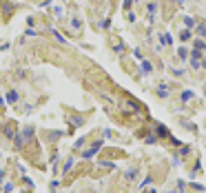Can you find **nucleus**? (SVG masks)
Listing matches in <instances>:
<instances>
[{"mask_svg":"<svg viewBox=\"0 0 206 193\" xmlns=\"http://www.w3.org/2000/svg\"><path fill=\"white\" fill-rule=\"evenodd\" d=\"M191 53H193V56H191V60H199V56H202V53H199V51H195V49L191 51Z\"/></svg>","mask_w":206,"mask_h":193,"instance_id":"obj_16","label":"nucleus"},{"mask_svg":"<svg viewBox=\"0 0 206 193\" xmlns=\"http://www.w3.org/2000/svg\"><path fill=\"white\" fill-rule=\"evenodd\" d=\"M5 133H7V138H11V140H13V135H16V124H13V122H9V124L5 126Z\"/></svg>","mask_w":206,"mask_h":193,"instance_id":"obj_2","label":"nucleus"},{"mask_svg":"<svg viewBox=\"0 0 206 193\" xmlns=\"http://www.w3.org/2000/svg\"><path fill=\"white\" fill-rule=\"evenodd\" d=\"M195 49H206V44L202 40H195Z\"/></svg>","mask_w":206,"mask_h":193,"instance_id":"obj_15","label":"nucleus"},{"mask_svg":"<svg viewBox=\"0 0 206 193\" xmlns=\"http://www.w3.org/2000/svg\"><path fill=\"white\" fill-rule=\"evenodd\" d=\"M71 167H73V158H69V160H66V164H64V173H66V171H69Z\"/></svg>","mask_w":206,"mask_h":193,"instance_id":"obj_13","label":"nucleus"},{"mask_svg":"<svg viewBox=\"0 0 206 193\" xmlns=\"http://www.w3.org/2000/svg\"><path fill=\"white\" fill-rule=\"evenodd\" d=\"M197 34H199V36H206V25H199V27H197Z\"/></svg>","mask_w":206,"mask_h":193,"instance_id":"obj_14","label":"nucleus"},{"mask_svg":"<svg viewBox=\"0 0 206 193\" xmlns=\"http://www.w3.org/2000/svg\"><path fill=\"white\" fill-rule=\"evenodd\" d=\"M140 62H142V73H144V76H148V73L153 71V65H151L148 60H144V58H142Z\"/></svg>","mask_w":206,"mask_h":193,"instance_id":"obj_1","label":"nucleus"},{"mask_svg":"<svg viewBox=\"0 0 206 193\" xmlns=\"http://www.w3.org/2000/svg\"><path fill=\"white\" fill-rule=\"evenodd\" d=\"M155 11H157V5L151 2V5H148V18H151V20H153V16H155Z\"/></svg>","mask_w":206,"mask_h":193,"instance_id":"obj_5","label":"nucleus"},{"mask_svg":"<svg viewBox=\"0 0 206 193\" xmlns=\"http://www.w3.org/2000/svg\"><path fill=\"white\" fill-rule=\"evenodd\" d=\"M180 40H182V42L191 40V31H189V29H184V31H182V34H180Z\"/></svg>","mask_w":206,"mask_h":193,"instance_id":"obj_7","label":"nucleus"},{"mask_svg":"<svg viewBox=\"0 0 206 193\" xmlns=\"http://www.w3.org/2000/svg\"><path fill=\"white\" fill-rule=\"evenodd\" d=\"M191 98H193V91H184V93H182V100H184V102L191 100Z\"/></svg>","mask_w":206,"mask_h":193,"instance_id":"obj_10","label":"nucleus"},{"mask_svg":"<svg viewBox=\"0 0 206 193\" xmlns=\"http://www.w3.org/2000/svg\"><path fill=\"white\" fill-rule=\"evenodd\" d=\"M157 93H160V95H162V98H166V95H168V89H166L164 84H162V87H160V89H157Z\"/></svg>","mask_w":206,"mask_h":193,"instance_id":"obj_9","label":"nucleus"},{"mask_svg":"<svg viewBox=\"0 0 206 193\" xmlns=\"http://www.w3.org/2000/svg\"><path fill=\"white\" fill-rule=\"evenodd\" d=\"M100 147H102V142H95V144H93V147L89 149V151H84V158H93V153L98 151Z\"/></svg>","mask_w":206,"mask_h":193,"instance_id":"obj_3","label":"nucleus"},{"mask_svg":"<svg viewBox=\"0 0 206 193\" xmlns=\"http://www.w3.org/2000/svg\"><path fill=\"white\" fill-rule=\"evenodd\" d=\"M162 42H164V44H171V36L164 34V36H162Z\"/></svg>","mask_w":206,"mask_h":193,"instance_id":"obj_17","label":"nucleus"},{"mask_svg":"<svg viewBox=\"0 0 206 193\" xmlns=\"http://www.w3.org/2000/svg\"><path fill=\"white\" fill-rule=\"evenodd\" d=\"M177 56H180V60H186L189 58V51L184 49V47H180V49H177Z\"/></svg>","mask_w":206,"mask_h":193,"instance_id":"obj_6","label":"nucleus"},{"mask_svg":"<svg viewBox=\"0 0 206 193\" xmlns=\"http://www.w3.org/2000/svg\"><path fill=\"white\" fill-rule=\"evenodd\" d=\"M184 25H186V29H191V27H195V18H184Z\"/></svg>","mask_w":206,"mask_h":193,"instance_id":"obj_8","label":"nucleus"},{"mask_svg":"<svg viewBox=\"0 0 206 193\" xmlns=\"http://www.w3.org/2000/svg\"><path fill=\"white\" fill-rule=\"evenodd\" d=\"M155 131H157V135H160V138H166V135H168V131H166V126H164V124H157V126H155Z\"/></svg>","mask_w":206,"mask_h":193,"instance_id":"obj_4","label":"nucleus"},{"mask_svg":"<svg viewBox=\"0 0 206 193\" xmlns=\"http://www.w3.org/2000/svg\"><path fill=\"white\" fill-rule=\"evenodd\" d=\"M71 122H73V126H80V122H82V118H80V116H75V118H71Z\"/></svg>","mask_w":206,"mask_h":193,"instance_id":"obj_12","label":"nucleus"},{"mask_svg":"<svg viewBox=\"0 0 206 193\" xmlns=\"http://www.w3.org/2000/svg\"><path fill=\"white\" fill-rule=\"evenodd\" d=\"M7 100H9V102H16V100H18V93H16V91H11V93L7 95Z\"/></svg>","mask_w":206,"mask_h":193,"instance_id":"obj_11","label":"nucleus"},{"mask_svg":"<svg viewBox=\"0 0 206 193\" xmlns=\"http://www.w3.org/2000/svg\"><path fill=\"white\" fill-rule=\"evenodd\" d=\"M202 65H204V67H206V58H204V62H202Z\"/></svg>","mask_w":206,"mask_h":193,"instance_id":"obj_18","label":"nucleus"}]
</instances>
